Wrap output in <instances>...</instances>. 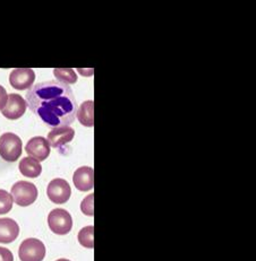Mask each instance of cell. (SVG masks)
<instances>
[{"label":"cell","mask_w":256,"mask_h":261,"mask_svg":"<svg viewBox=\"0 0 256 261\" xmlns=\"http://www.w3.org/2000/svg\"><path fill=\"white\" fill-rule=\"evenodd\" d=\"M26 153L29 154L30 158L36 160L38 162H42L48 159L50 155V145L44 137H33L31 138L25 147Z\"/></svg>","instance_id":"obj_8"},{"label":"cell","mask_w":256,"mask_h":261,"mask_svg":"<svg viewBox=\"0 0 256 261\" xmlns=\"http://www.w3.org/2000/svg\"><path fill=\"white\" fill-rule=\"evenodd\" d=\"M22 155V140L17 135L6 133L0 137V156L7 162H16Z\"/></svg>","instance_id":"obj_2"},{"label":"cell","mask_w":256,"mask_h":261,"mask_svg":"<svg viewBox=\"0 0 256 261\" xmlns=\"http://www.w3.org/2000/svg\"><path fill=\"white\" fill-rule=\"evenodd\" d=\"M28 108L24 98L18 94H9L6 106L2 110L4 117L9 120H17L23 116Z\"/></svg>","instance_id":"obj_9"},{"label":"cell","mask_w":256,"mask_h":261,"mask_svg":"<svg viewBox=\"0 0 256 261\" xmlns=\"http://www.w3.org/2000/svg\"><path fill=\"white\" fill-rule=\"evenodd\" d=\"M78 242L81 243L84 248L93 249L94 247V227L86 226L82 228L80 233H78Z\"/></svg>","instance_id":"obj_16"},{"label":"cell","mask_w":256,"mask_h":261,"mask_svg":"<svg viewBox=\"0 0 256 261\" xmlns=\"http://www.w3.org/2000/svg\"><path fill=\"white\" fill-rule=\"evenodd\" d=\"M19 171L24 176L31 177V179H35L38 177L41 172H42V166H41L40 162L32 158H24L19 162Z\"/></svg>","instance_id":"obj_14"},{"label":"cell","mask_w":256,"mask_h":261,"mask_svg":"<svg viewBox=\"0 0 256 261\" xmlns=\"http://www.w3.org/2000/svg\"><path fill=\"white\" fill-rule=\"evenodd\" d=\"M48 225L55 234L66 236L71 232L73 227V218L67 211L61 210V208H56L49 214Z\"/></svg>","instance_id":"obj_5"},{"label":"cell","mask_w":256,"mask_h":261,"mask_svg":"<svg viewBox=\"0 0 256 261\" xmlns=\"http://www.w3.org/2000/svg\"><path fill=\"white\" fill-rule=\"evenodd\" d=\"M73 182L76 189L80 191H88L94 187V170L90 166L78 168L73 175Z\"/></svg>","instance_id":"obj_11"},{"label":"cell","mask_w":256,"mask_h":261,"mask_svg":"<svg viewBox=\"0 0 256 261\" xmlns=\"http://www.w3.org/2000/svg\"><path fill=\"white\" fill-rule=\"evenodd\" d=\"M93 201H94V194H91V195H88L81 203V211L83 214H85L86 216L92 217L94 215Z\"/></svg>","instance_id":"obj_18"},{"label":"cell","mask_w":256,"mask_h":261,"mask_svg":"<svg viewBox=\"0 0 256 261\" xmlns=\"http://www.w3.org/2000/svg\"><path fill=\"white\" fill-rule=\"evenodd\" d=\"M35 81V72L30 68H17L9 75V83L15 90L24 91L32 87Z\"/></svg>","instance_id":"obj_7"},{"label":"cell","mask_w":256,"mask_h":261,"mask_svg":"<svg viewBox=\"0 0 256 261\" xmlns=\"http://www.w3.org/2000/svg\"><path fill=\"white\" fill-rule=\"evenodd\" d=\"M57 261H71V260H68V259H58Z\"/></svg>","instance_id":"obj_21"},{"label":"cell","mask_w":256,"mask_h":261,"mask_svg":"<svg viewBox=\"0 0 256 261\" xmlns=\"http://www.w3.org/2000/svg\"><path fill=\"white\" fill-rule=\"evenodd\" d=\"M75 136V130L69 126L58 127L52 129L48 135V143L54 148H59L61 146L71 143Z\"/></svg>","instance_id":"obj_10"},{"label":"cell","mask_w":256,"mask_h":261,"mask_svg":"<svg viewBox=\"0 0 256 261\" xmlns=\"http://www.w3.org/2000/svg\"><path fill=\"white\" fill-rule=\"evenodd\" d=\"M46 195L57 205H62L69 200L72 195V189L68 182L64 179L52 180L46 188Z\"/></svg>","instance_id":"obj_6"},{"label":"cell","mask_w":256,"mask_h":261,"mask_svg":"<svg viewBox=\"0 0 256 261\" xmlns=\"http://www.w3.org/2000/svg\"><path fill=\"white\" fill-rule=\"evenodd\" d=\"M7 100H8V94L6 90H5V87L0 85V110H3L5 106H6Z\"/></svg>","instance_id":"obj_20"},{"label":"cell","mask_w":256,"mask_h":261,"mask_svg":"<svg viewBox=\"0 0 256 261\" xmlns=\"http://www.w3.org/2000/svg\"><path fill=\"white\" fill-rule=\"evenodd\" d=\"M13 200L20 207H28L36 200L38 198V189L35 185L28 181H18L12 187Z\"/></svg>","instance_id":"obj_3"},{"label":"cell","mask_w":256,"mask_h":261,"mask_svg":"<svg viewBox=\"0 0 256 261\" xmlns=\"http://www.w3.org/2000/svg\"><path fill=\"white\" fill-rule=\"evenodd\" d=\"M54 75L58 80V82L64 84H75L77 82L76 72L71 68H56L54 69Z\"/></svg>","instance_id":"obj_15"},{"label":"cell","mask_w":256,"mask_h":261,"mask_svg":"<svg viewBox=\"0 0 256 261\" xmlns=\"http://www.w3.org/2000/svg\"><path fill=\"white\" fill-rule=\"evenodd\" d=\"M20 261H42L45 257V245L38 239H26L18 250Z\"/></svg>","instance_id":"obj_4"},{"label":"cell","mask_w":256,"mask_h":261,"mask_svg":"<svg viewBox=\"0 0 256 261\" xmlns=\"http://www.w3.org/2000/svg\"><path fill=\"white\" fill-rule=\"evenodd\" d=\"M76 118L83 126L93 127L94 126V102L92 100L85 101L77 109Z\"/></svg>","instance_id":"obj_13"},{"label":"cell","mask_w":256,"mask_h":261,"mask_svg":"<svg viewBox=\"0 0 256 261\" xmlns=\"http://www.w3.org/2000/svg\"><path fill=\"white\" fill-rule=\"evenodd\" d=\"M13 202L14 200L12 198V195L6 190L0 189V215H5V214L12 211Z\"/></svg>","instance_id":"obj_17"},{"label":"cell","mask_w":256,"mask_h":261,"mask_svg":"<svg viewBox=\"0 0 256 261\" xmlns=\"http://www.w3.org/2000/svg\"><path fill=\"white\" fill-rule=\"evenodd\" d=\"M26 104L41 121L52 129L68 126L76 119L77 102L72 88L58 81L32 86L26 93Z\"/></svg>","instance_id":"obj_1"},{"label":"cell","mask_w":256,"mask_h":261,"mask_svg":"<svg viewBox=\"0 0 256 261\" xmlns=\"http://www.w3.org/2000/svg\"><path fill=\"white\" fill-rule=\"evenodd\" d=\"M19 234L18 224L12 218H0V243H12Z\"/></svg>","instance_id":"obj_12"},{"label":"cell","mask_w":256,"mask_h":261,"mask_svg":"<svg viewBox=\"0 0 256 261\" xmlns=\"http://www.w3.org/2000/svg\"><path fill=\"white\" fill-rule=\"evenodd\" d=\"M0 261H14V255L10 250L0 247Z\"/></svg>","instance_id":"obj_19"}]
</instances>
